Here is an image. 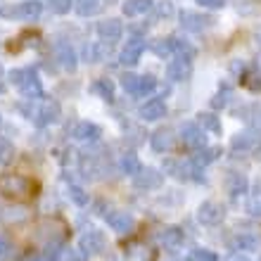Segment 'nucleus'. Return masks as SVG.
Wrapping results in <instances>:
<instances>
[{
	"label": "nucleus",
	"instance_id": "nucleus-29",
	"mask_svg": "<svg viewBox=\"0 0 261 261\" xmlns=\"http://www.w3.org/2000/svg\"><path fill=\"white\" fill-rule=\"evenodd\" d=\"M69 199L74 202L76 206H88V193L83 190L81 186H76V183H69Z\"/></svg>",
	"mask_w": 261,
	"mask_h": 261
},
{
	"label": "nucleus",
	"instance_id": "nucleus-2",
	"mask_svg": "<svg viewBox=\"0 0 261 261\" xmlns=\"http://www.w3.org/2000/svg\"><path fill=\"white\" fill-rule=\"evenodd\" d=\"M19 110L27 114V119H31L38 128H43V126H50L55 124L57 119H60V105L55 102V100H27V102L19 105Z\"/></svg>",
	"mask_w": 261,
	"mask_h": 261
},
{
	"label": "nucleus",
	"instance_id": "nucleus-41",
	"mask_svg": "<svg viewBox=\"0 0 261 261\" xmlns=\"http://www.w3.org/2000/svg\"><path fill=\"white\" fill-rule=\"evenodd\" d=\"M86 259H88V254L83 249H67L62 256V261H86Z\"/></svg>",
	"mask_w": 261,
	"mask_h": 261
},
{
	"label": "nucleus",
	"instance_id": "nucleus-25",
	"mask_svg": "<svg viewBox=\"0 0 261 261\" xmlns=\"http://www.w3.org/2000/svg\"><path fill=\"white\" fill-rule=\"evenodd\" d=\"M105 3L102 0H74V10L81 17H93V14L102 12Z\"/></svg>",
	"mask_w": 261,
	"mask_h": 261
},
{
	"label": "nucleus",
	"instance_id": "nucleus-47",
	"mask_svg": "<svg viewBox=\"0 0 261 261\" xmlns=\"http://www.w3.org/2000/svg\"><path fill=\"white\" fill-rule=\"evenodd\" d=\"M230 69H233V71H240V74H242L245 64H242V62H233V64H230Z\"/></svg>",
	"mask_w": 261,
	"mask_h": 261
},
{
	"label": "nucleus",
	"instance_id": "nucleus-46",
	"mask_svg": "<svg viewBox=\"0 0 261 261\" xmlns=\"http://www.w3.org/2000/svg\"><path fill=\"white\" fill-rule=\"evenodd\" d=\"M5 90V69H3V64H0V93Z\"/></svg>",
	"mask_w": 261,
	"mask_h": 261
},
{
	"label": "nucleus",
	"instance_id": "nucleus-37",
	"mask_svg": "<svg viewBox=\"0 0 261 261\" xmlns=\"http://www.w3.org/2000/svg\"><path fill=\"white\" fill-rule=\"evenodd\" d=\"M138 81H140V76H136V74H124V76H121V88H124L128 95H136Z\"/></svg>",
	"mask_w": 261,
	"mask_h": 261
},
{
	"label": "nucleus",
	"instance_id": "nucleus-30",
	"mask_svg": "<svg viewBox=\"0 0 261 261\" xmlns=\"http://www.w3.org/2000/svg\"><path fill=\"white\" fill-rule=\"evenodd\" d=\"M157 88V79L154 76H140V81H138V90H136V95L133 97H145V95H150L152 90Z\"/></svg>",
	"mask_w": 261,
	"mask_h": 261
},
{
	"label": "nucleus",
	"instance_id": "nucleus-8",
	"mask_svg": "<svg viewBox=\"0 0 261 261\" xmlns=\"http://www.w3.org/2000/svg\"><path fill=\"white\" fill-rule=\"evenodd\" d=\"M180 27L186 29V31H190V34H202V31L214 27V17L183 10V12H180Z\"/></svg>",
	"mask_w": 261,
	"mask_h": 261
},
{
	"label": "nucleus",
	"instance_id": "nucleus-39",
	"mask_svg": "<svg viewBox=\"0 0 261 261\" xmlns=\"http://www.w3.org/2000/svg\"><path fill=\"white\" fill-rule=\"evenodd\" d=\"M126 261H152V254H147L143 247H130L126 252Z\"/></svg>",
	"mask_w": 261,
	"mask_h": 261
},
{
	"label": "nucleus",
	"instance_id": "nucleus-26",
	"mask_svg": "<svg viewBox=\"0 0 261 261\" xmlns=\"http://www.w3.org/2000/svg\"><path fill=\"white\" fill-rule=\"evenodd\" d=\"M107 45H110V43H105V41L86 45V48H83V57H86V62H102L105 55L110 53V50H107Z\"/></svg>",
	"mask_w": 261,
	"mask_h": 261
},
{
	"label": "nucleus",
	"instance_id": "nucleus-20",
	"mask_svg": "<svg viewBox=\"0 0 261 261\" xmlns=\"http://www.w3.org/2000/svg\"><path fill=\"white\" fill-rule=\"evenodd\" d=\"M226 186H228V193H230V197H240V195L247 193V176L245 173H238V171H230L226 178Z\"/></svg>",
	"mask_w": 261,
	"mask_h": 261
},
{
	"label": "nucleus",
	"instance_id": "nucleus-4",
	"mask_svg": "<svg viewBox=\"0 0 261 261\" xmlns=\"http://www.w3.org/2000/svg\"><path fill=\"white\" fill-rule=\"evenodd\" d=\"M223 219H226V206L214 199H206L197 206V221L202 226H219Z\"/></svg>",
	"mask_w": 261,
	"mask_h": 261
},
{
	"label": "nucleus",
	"instance_id": "nucleus-38",
	"mask_svg": "<svg viewBox=\"0 0 261 261\" xmlns=\"http://www.w3.org/2000/svg\"><path fill=\"white\" fill-rule=\"evenodd\" d=\"M152 10H154V14H157V17H164V19H169V17L173 14L171 0H162V3H154V7H152Z\"/></svg>",
	"mask_w": 261,
	"mask_h": 261
},
{
	"label": "nucleus",
	"instance_id": "nucleus-12",
	"mask_svg": "<svg viewBox=\"0 0 261 261\" xmlns=\"http://www.w3.org/2000/svg\"><path fill=\"white\" fill-rule=\"evenodd\" d=\"M193 74V57H183V55H173V60L166 67V76L171 81H186Z\"/></svg>",
	"mask_w": 261,
	"mask_h": 261
},
{
	"label": "nucleus",
	"instance_id": "nucleus-1",
	"mask_svg": "<svg viewBox=\"0 0 261 261\" xmlns=\"http://www.w3.org/2000/svg\"><path fill=\"white\" fill-rule=\"evenodd\" d=\"M10 83L19 90L24 100H45V90H43V83L36 74V69H12L10 71Z\"/></svg>",
	"mask_w": 261,
	"mask_h": 261
},
{
	"label": "nucleus",
	"instance_id": "nucleus-14",
	"mask_svg": "<svg viewBox=\"0 0 261 261\" xmlns=\"http://www.w3.org/2000/svg\"><path fill=\"white\" fill-rule=\"evenodd\" d=\"M259 143H261L259 130H256V128H249V130H242V133H238V136L230 140V147H233L235 152H249V150H254Z\"/></svg>",
	"mask_w": 261,
	"mask_h": 261
},
{
	"label": "nucleus",
	"instance_id": "nucleus-16",
	"mask_svg": "<svg viewBox=\"0 0 261 261\" xmlns=\"http://www.w3.org/2000/svg\"><path fill=\"white\" fill-rule=\"evenodd\" d=\"M138 114H140L143 121H159V119L166 117V102L162 97H152V100H147V102L140 107Z\"/></svg>",
	"mask_w": 261,
	"mask_h": 261
},
{
	"label": "nucleus",
	"instance_id": "nucleus-42",
	"mask_svg": "<svg viewBox=\"0 0 261 261\" xmlns=\"http://www.w3.org/2000/svg\"><path fill=\"white\" fill-rule=\"evenodd\" d=\"M245 83H247V88H249V90H254V93H256V90H259V93H261V71H256V74H252V76H249V79H247V81H245Z\"/></svg>",
	"mask_w": 261,
	"mask_h": 261
},
{
	"label": "nucleus",
	"instance_id": "nucleus-19",
	"mask_svg": "<svg viewBox=\"0 0 261 261\" xmlns=\"http://www.w3.org/2000/svg\"><path fill=\"white\" fill-rule=\"evenodd\" d=\"M55 57H57V62L62 64L67 71H74L76 64H79V57H76L74 48H71L67 41H57L55 43Z\"/></svg>",
	"mask_w": 261,
	"mask_h": 261
},
{
	"label": "nucleus",
	"instance_id": "nucleus-45",
	"mask_svg": "<svg viewBox=\"0 0 261 261\" xmlns=\"http://www.w3.org/2000/svg\"><path fill=\"white\" fill-rule=\"evenodd\" d=\"M247 212L252 214V216H261V199H252L247 204Z\"/></svg>",
	"mask_w": 261,
	"mask_h": 261
},
{
	"label": "nucleus",
	"instance_id": "nucleus-43",
	"mask_svg": "<svg viewBox=\"0 0 261 261\" xmlns=\"http://www.w3.org/2000/svg\"><path fill=\"white\" fill-rule=\"evenodd\" d=\"M10 254H12V245H10V242L0 235V259H7Z\"/></svg>",
	"mask_w": 261,
	"mask_h": 261
},
{
	"label": "nucleus",
	"instance_id": "nucleus-24",
	"mask_svg": "<svg viewBox=\"0 0 261 261\" xmlns=\"http://www.w3.org/2000/svg\"><path fill=\"white\" fill-rule=\"evenodd\" d=\"M221 154H223L221 147H202V150H197L193 154V162L199 166V169H204V166L214 164L216 159H221Z\"/></svg>",
	"mask_w": 261,
	"mask_h": 261
},
{
	"label": "nucleus",
	"instance_id": "nucleus-48",
	"mask_svg": "<svg viewBox=\"0 0 261 261\" xmlns=\"http://www.w3.org/2000/svg\"><path fill=\"white\" fill-rule=\"evenodd\" d=\"M29 261H50V259H45V256H31Z\"/></svg>",
	"mask_w": 261,
	"mask_h": 261
},
{
	"label": "nucleus",
	"instance_id": "nucleus-15",
	"mask_svg": "<svg viewBox=\"0 0 261 261\" xmlns=\"http://www.w3.org/2000/svg\"><path fill=\"white\" fill-rule=\"evenodd\" d=\"M150 145H152V150L154 152L164 154V152L173 150V145H176V136H173L171 128H157L150 136Z\"/></svg>",
	"mask_w": 261,
	"mask_h": 261
},
{
	"label": "nucleus",
	"instance_id": "nucleus-27",
	"mask_svg": "<svg viewBox=\"0 0 261 261\" xmlns=\"http://www.w3.org/2000/svg\"><path fill=\"white\" fill-rule=\"evenodd\" d=\"M199 126L204 130H209V133H214V136H221V130H223V126H221V119L216 117V114H212V112H202L197 117Z\"/></svg>",
	"mask_w": 261,
	"mask_h": 261
},
{
	"label": "nucleus",
	"instance_id": "nucleus-44",
	"mask_svg": "<svg viewBox=\"0 0 261 261\" xmlns=\"http://www.w3.org/2000/svg\"><path fill=\"white\" fill-rule=\"evenodd\" d=\"M202 7H209V10H219V7H223L226 3L223 0H197Z\"/></svg>",
	"mask_w": 261,
	"mask_h": 261
},
{
	"label": "nucleus",
	"instance_id": "nucleus-52",
	"mask_svg": "<svg viewBox=\"0 0 261 261\" xmlns=\"http://www.w3.org/2000/svg\"><path fill=\"white\" fill-rule=\"evenodd\" d=\"M259 261H261V259H259Z\"/></svg>",
	"mask_w": 261,
	"mask_h": 261
},
{
	"label": "nucleus",
	"instance_id": "nucleus-18",
	"mask_svg": "<svg viewBox=\"0 0 261 261\" xmlns=\"http://www.w3.org/2000/svg\"><path fill=\"white\" fill-rule=\"evenodd\" d=\"M186 240V233H183V228L178 226H166L162 233H159V245L164 249H178Z\"/></svg>",
	"mask_w": 261,
	"mask_h": 261
},
{
	"label": "nucleus",
	"instance_id": "nucleus-49",
	"mask_svg": "<svg viewBox=\"0 0 261 261\" xmlns=\"http://www.w3.org/2000/svg\"><path fill=\"white\" fill-rule=\"evenodd\" d=\"M0 221H3V206H0Z\"/></svg>",
	"mask_w": 261,
	"mask_h": 261
},
{
	"label": "nucleus",
	"instance_id": "nucleus-31",
	"mask_svg": "<svg viewBox=\"0 0 261 261\" xmlns=\"http://www.w3.org/2000/svg\"><path fill=\"white\" fill-rule=\"evenodd\" d=\"M152 53H154L157 57H171L173 55L171 36H169V38H159L157 43H152Z\"/></svg>",
	"mask_w": 261,
	"mask_h": 261
},
{
	"label": "nucleus",
	"instance_id": "nucleus-35",
	"mask_svg": "<svg viewBox=\"0 0 261 261\" xmlns=\"http://www.w3.org/2000/svg\"><path fill=\"white\" fill-rule=\"evenodd\" d=\"M64 245L60 240L57 242H48V247H45V259H50V261H60L64 256Z\"/></svg>",
	"mask_w": 261,
	"mask_h": 261
},
{
	"label": "nucleus",
	"instance_id": "nucleus-6",
	"mask_svg": "<svg viewBox=\"0 0 261 261\" xmlns=\"http://www.w3.org/2000/svg\"><path fill=\"white\" fill-rule=\"evenodd\" d=\"M43 12V5L38 3V0H29V3H19V5L14 7H5L3 10V17H12V19H27V21H34L38 19Z\"/></svg>",
	"mask_w": 261,
	"mask_h": 261
},
{
	"label": "nucleus",
	"instance_id": "nucleus-28",
	"mask_svg": "<svg viewBox=\"0 0 261 261\" xmlns=\"http://www.w3.org/2000/svg\"><path fill=\"white\" fill-rule=\"evenodd\" d=\"M93 90H95L102 100H107V102L114 100V83H112L110 79H97V81L93 83Z\"/></svg>",
	"mask_w": 261,
	"mask_h": 261
},
{
	"label": "nucleus",
	"instance_id": "nucleus-9",
	"mask_svg": "<svg viewBox=\"0 0 261 261\" xmlns=\"http://www.w3.org/2000/svg\"><path fill=\"white\" fill-rule=\"evenodd\" d=\"M133 186H136L138 190H159V188L164 186V171L152 169V166H145L138 176H133Z\"/></svg>",
	"mask_w": 261,
	"mask_h": 261
},
{
	"label": "nucleus",
	"instance_id": "nucleus-40",
	"mask_svg": "<svg viewBox=\"0 0 261 261\" xmlns=\"http://www.w3.org/2000/svg\"><path fill=\"white\" fill-rule=\"evenodd\" d=\"M74 7V0H50V10L55 14H67Z\"/></svg>",
	"mask_w": 261,
	"mask_h": 261
},
{
	"label": "nucleus",
	"instance_id": "nucleus-17",
	"mask_svg": "<svg viewBox=\"0 0 261 261\" xmlns=\"http://www.w3.org/2000/svg\"><path fill=\"white\" fill-rule=\"evenodd\" d=\"M121 34H124V27H121V21L119 19H105L97 24V36L102 38L105 43H117L119 38H121Z\"/></svg>",
	"mask_w": 261,
	"mask_h": 261
},
{
	"label": "nucleus",
	"instance_id": "nucleus-33",
	"mask_svg": "<svg viewBox=\"0 0 261 261\" xmlns=\"http://www.w3.org/2000/svg\"><path fill=\"white\" fill-rule=\"evenodd\" d=\"M230 95H233L230 86H221L219 93L212 97V107H214V110H223V107L228 105V100H230Z\"/></svg>",
	"mask_w": 261,
	"mask_h": 261
},
{
	"label": "nucleus",
	"instance_id": "nucleus-5",
	"mask_svg": "<svg viewBox=\"0 0 261 261\" xmlns=\"http://www.w3.org/2000/svg\"><path fill=\"white\" fill-rule=\"evenodd\" d=\"M105 247H107V238H105V233L97 230V228H88V230L81 235V240H79V249H83L88 256L102 254Z\"/></svg>",
	"mask_w": 261,
	"mask_h": 261
},
{
	"label": "nucleus",
	"instance_id": "nucleus-21",
	"mask_svg": "<svg viewBox=\"0 0 261 261\" xmlns=\"http://www.w3.org/2000/svg\"><path fill=\"white\" fill-rule=\"evenodd\" d=\"M119 171L124 173V176H138V173L143 171V164H140V159H138L136 152L121 154V159H119Z\"/></svg>",
	"mask_w": 261,
	"mask_h": 261
},
{
	"label": "nucleus",
	"instance_id": "nucleus-51",
	"mask_svg": "<svg viewBox=\"0 0 261 261\" xmlns=\"http://www.w3.org/2000/svg\"><path fill=\"white\" fill-rule=\"evenodd\" d=\"M0 124H3V119H0Z\"/></svg>",
	"mask_w": 261,
	"mask_h": 261
},
{
	"label": "nucleus",
	"instance_id": "nucleus-22",
	"mask_svg": "<svg viewBox=\"0 0 261 261\" xmlns=\"http://www.w3.org/2000/svg\"><path fill=\"white\" fill-rule=\"evenodd\" d=\"M152 7H154V0H126L121 10L126 17H143V14L152 12Z\"/></svg>",
	"mask_w": 261,
	"mask_h": 261
},
{
	"label": "nucleus",
	"instance_id": "nucleus-7",
	"mask_svg": "<svg viewBox=\"0 0 261 261\" xmlns=\"http://www.w3.org/2000/svg\"><path fill=\"white\" fill-rule=\"evenodd\" d=\"M180 140H183L186 147H190V150H195V152L206 147L204 128L199 124H195V121H186V124L180 126Z\"/></svg>",
	"mask_w": 261,
	"mask_h": 261
},
{
	"label": "nucleus",
	"instance_id": "nucleus-10",
	"mask_svg": "<svg viewBox=\"0 0 261 261\" xmlns=\"http://www.w3.org/2000/svg\"><path fill=\"white\" fill-rule=\"evenodd\" d=\"M143 53H145V38L133 36L130 41H126V45L121 48V53H119V62L124 64V67H136V64L140 62Z\"/></svg>",
	"mask_w": 261,
	"mask_h": 261
},
{
	"label": "nucleus",
	"instance_id": "nucleus-36",
	"mask_svg": "<svg viewBox=\"0 0 261 261\" xmlns=\"http://www.w3.org/2000/svg\"><path fill=\"white\" fill-rule=\"evenodd\" d=\"M186 261H219V256L214 254L212 249H193L186 256Z\"/></svg>",
	"mask_w": 261,
	"mask_h": 261
},
{
	"label": "nucleus",
	"instance_id": "nucleus-13",
	"mask_svg": "<svg viewBox=\"0 0 261 261\" xmlns=\"http://www.w3.org/2000/svg\"><path fill=\"white\" fill-rule=\"evenodd\" d=\"M100 136H102V130H100V126L93 124V121H79V124L71 128V138H76V140H81V143H97L100 140Z\"/></svg>",
	"mask_w": 261,
	"mask_h": 261
},
{
	"label": "nucleus",
	"instance_id": "nucleus-11",
	"mask_svg": "<svg viewBox=\"0 0 261 261\" xmlns=\"http://www.w3.org/2000/svg\"><path fill=\"white\" fill-rule=\"evenodd\" d=\"M105 221H107V226H110L112 230H117L119 235L130 233V230H133V226H136L133 214H130V212H121V209H114V212L105 214Z\"/></svg>",
	"mask_w": 261,
	"mask_h": 261
},
{
	"label": "nucleus",
	"instance_id": "nucleus-32",
	"mask_svg": "<svg viewBox=\"0 0 261 261\" xmlns=\"http://www.w3.org/2000/svg\"><path fill=\"white\" fill-rule=\"evenodd\" d=\"M171 43H173V55L193 57V60H195V48H193V45H190L188 41H183V38H176V36H171Z\"/></svg>",
	"mask_w": 261,
	"mask_h": 261
},
{
	"label": "nucleus",
	"instance_id": "nucleus-23",
	"mask_svg": "<svg viewBox=\"0 0 261 261\" xmlns=\"http://www.w3.org/2000/svg\"><path fill=\"white\" fill-rule=\"evenodd\" d=\"M261 245V238L256 233H238L233 238V247L242 252H256Z\"/></svg>",
	"mask_w": 261,
	"mask_h": 261
},
{
	"label": "nucleus",
	"instance_id": "nucleus-50",
	"mask_svg": "<svg viewBox=\"0 0 261 261\" xmlns=\"http://www.w3.org/2000/svg\"><path fill=\"white\" fill-rule=\"evenodd\" d=\"M238 261H247V259H245V256H240V259H238Z\"/></svg>",
	"mask_w": 261,
	"mask_h": 261
},
{
	"label": "nucleus",
	"instance_id": "nucleus-3",
	"mask_svg": "<svg viewBox=\"0 0 261 261\" xmlns=\"http://www.w3.org/2000/svg\"><path fill=\"white\" fill-rule=\"evenodd\" d=\"M0 195L7 199H24L34 195V183L21 173H0Z\"/></svg>",
	"mask_w": 261,
	"mask_h": 261
},
{
	"label": "nucleus",
	"instance_id": "nucleus-34",
	"mask_svg": "<svg viewBox=\"0 0 261 261\" xmlns=\"http://www.w3.org/2000/svg\"><path fill=\"white\" fill-rule=\"evenodd\" d=\"M14 159V147L7 138H0V166H7Z\"/></svg>",
	"mask_w": 261,
	"mask_h": 261
}]
</instances>
